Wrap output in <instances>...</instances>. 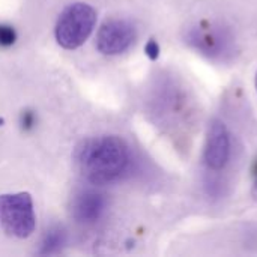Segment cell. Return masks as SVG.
I'll list each match as a JSON object with an SVG mask.
<instances>
[{"label": "cell", "instance_id": "cell-1", "mask_svg": "<svg viewBox=\"0 0 257 257\" xmlns=\"http://www.w3.org/2000/svg\"><path fill=\"white\" fill-rule=\"evenodd\" d=\"M80 175L93 185H108L125 178L131 169V152L126 143L114 136L83 140L74 154Z\"/></svg>", "mask_w": 257, "mask_h": 257}, {"label": "cell", "instance_id": "cell-2", "mask_svg": "<svg viewBox=\"0 0 257 257\" xmlns=\"http://www.w3.org/2000/svg\"><path fill=\"white\" fill-rule=\"evenodd\" d=\"M185 39L200 54L214 60H224L235 53L233 33L218 21L202 20L196 23L187 30Z\"/></svg>", "mask_w": 257, "mask_h": 257}, {"label": "cell", "instance_id": "cell-3", "mask_svg": "<svg viewBox=\"0 0 257 257\" xmlns=\"http://www.w3.org/2000/svg\"><path fill=\"white\" fill-rule=\"evenodd\" d=\"M96 12L86 3H72L63 9L56 24V39L66 50L78 48L90 36Z\"/></svg>", "mask_w": 257, "mask_h": 257}, {"label": "cell", "instance_id": "cell-4", "mask_svg": "<svg viewBox=\"0 0 257 257\" xmlns=\"http://www.w3.org/2000/svg\"><path fill=\"white\" fill-rule=\"evenodd\" d=\"M35 211L30 194L15 193L0 196V224L15 238H29L35 230Z\"/></svg>", "mask_w": 257, "mask_h": 257}, {"label": "cell", "instance_id": "cell-5", "mask_svg": "<svg viewBox=\"0 0 257 257\" xmlns=\"http://www.w3.org/2000/svg\"><path fill=\"white\" fill-rule=\"evenodd\" d=\"M137 38V30L133 23L120 18L107 20L98 30L96 47L102 54L116 56L125 53Z\"/></svg>", "mask_w": 257, "mask_h": 257}, {"label": "cell", "instance_id": "cell-6", "mask_svg": "<svg viewBox=\"0 0 257 257\" xmlns=\"http://www.w3.org/2000/svg\"><path fill=\"white\" fill-rule=\"evenodd\" d=\"M232 152V140L230 133L224 122L215 119L209 123L205 151H203V163L209 172H220L223 170Z\"/></svg>", "mask_w": 257, "mask_h": 257}, {"label": "cell", "instance_id": "cell-7", "mask_svg": "<svg viewBox=\"0 0 257 257\" xmlns=\"http://www.w3.org/2000/svg\"><path fill=\"white\" fill-rule=\"evenodd\" d=\"M107 202L101 193L87 190L77 194L72 200V217L81 224H95L105 212Z\"/></svg>", "mask_w": 257, "mask_h": 257}, {"label": "cell", "instance_id": "cell-8", "mask_svg": "<svg viewBox=\"0 0 257 257\" xmlns=\"http://www.w3.org/2000/svg\"><path fill=\"white\" fill-rule=\"evenodd\" d=\"M65 245V232L60 227H51L45 232L41 242V254H54Z\"/></svg>", "mask_w": 257, "mask_h": 257}, {"label": "cell", "instance_id": "cell-9", "mask_svg": "<svg viewBox=\"0 0 257 257\" xmlns=\"http://www.w3.org/2000/svg\"><path fill=\"white\" fill-rule=\"evenodd\" d=\"M17 35L15 30L11 26L6 24H0V45L2 47H9L15 42Z\"/></svg>", "mask_w": 257, "mask_h": 257}, {"label": "cell", "instance_id": "cell-10", "mask_svg": "<svg viewBox=\"0 0 257 257\" xmlns=\"http://www.w3.org/2000/svg\"><path fill=\"white\" fill-rule=\"evenodd\" d=\"M145 51H146L148 57L154 60V59H157V57L160 56V45L157 44V41L151 39V41L146 44V48H145Z\"/></svg>", "mask_w": 257, "mask_h": 257}, {"label": "cell", "instance_id": "cell-11", "mask_svg": "<svg viewBox=\"0 0 257 257\" xmlns=\"http://www.w3.org/2000/svg\"><path fill=\"white\" fill-rule=\"evenodd\" d=\"M32 125H33V114L27 111V113L23 114V126L29 128V126H32Z\"/></svg>", "mask_w": 257, "mask_h": 257}, {"label": "cell", "instance_id": "cell-12", "mask_svg": "<svg viewBox=\"0 0 257 257\" xmlns=\"http://www.w3.org/2000/svg\"><path fill=\"white\" fill-rule=\"evenodd\" d=\"M253 176H254V184H253V194H254V197L257 199V163H256V167H254V173H253Z\"/></svg>", "mask_w": 257, "mask_h": 257}, {"label": "cell", "instance_id": "cell-13", "mask_svg": "<svg viewBox=\"0 0 257 257\" xmlns=\"http://www.w3.org/2000/svg\"><path fill=\"white\" fill-rule=\"evenodd\" d=\"M256 89H257V74H256Z\"/></svg>", "mask_w": 257, "mask_h": 257}]
</instances>
